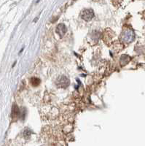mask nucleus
<instances>
[{"mask_svg":"<svg viewBox=\"0 0 145 146\" xmlns=\"http://www.w3.org/2000/svg\"><path fill=\"white\" fill-rule=\"evenodd\" d=\"M56 32L58 34V35L60 36L61 37H62L63 36L65 35V33L66 32V27L64 24H61L57 26L56 28Z\"/></svg>","mask_w":145,"mask_h":146,"instance_id":"4","label":"nucleus"},{"mask_svg":"<svg viewBox=\"0 0 145 146\" xmlns=\"http://www.w3.org/2000/svg\"><path fill=\"white\" fill-rule=\"evenodd\" d=\"M135 38V34L134 31L131 30L130 29H127L123 31L121 35V40L124 42H130L134 40Z\"/></svg>","mask_w":145,"mask_h":146,"instance_id":"1","label":"nucleus"},{"mask_svg":"<svg viewBox=\"0 0 145 146\" xmlns=\"http://www.w3.org/2000/svg\"><path fill=\"white\" fill-rule=\"evenodd\" d=\"M130 61V57L127 55H122L121 57V59H120V63L123 65L126 64L128 61Z\"/></svg>","mask_w":145,"mask_h":146,"instance_id":"6","label":"nucleus"},{"mask_svg":"<svg viewBox=\"0 0 145 146\" xmlns=\"http://www.w3.org/2000/svg\"><path fill=\"white\" fill-rule=\"evenodd\" d=\"M31 83L32 86L36 87V86L40 85V80L39 78H37V77H32V78L31 79Z\"/></svg>","mask_w":145,"mask_h":146,"instance_id":"7","label":"nucleus"},{"mask_svg":"<svg viewBox=\"0 0 145 146\" xmlns=\"http://www.w3.org/2000/svg\"><path fill=\"white\" fill-rule=\"evenodd\" d=\"M20 116L19 108L16 105H14L13 106V108H12V116L13 117H17V116Z\"/></svg>","mask_w":145,"mask_h":146,"instance_id":"5","label":"nucleus"},{"mask_svg":"<svg viewBox=\"0 0 145 146\" xmlns=\"http://www.w3.org/2000/svg\"><path fill=\"white\" fill-rule=\"evenodd\" d=\"M56 85L60 88H66L69 85V80L65 76H61L56 81Z\"/></svg>","mask_w":145,"mask_h":146,"instance_id":"3","label":"nucleus"},{"mask_svg":"<svg viewBox=\"0 0 145 146\" xmlns=\"http://www.w3.org/2000/svg\"><path fill=\"white\" fill-rule=\"evenodd\" d=\"M94 17V13L90 9H85L81 13V18L86 21H89Z\"/></svg>","mask_w":145,"mask_h":146,"instance_id":"2","label":"nucleus"}]
</instances>
